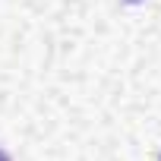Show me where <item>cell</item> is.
I'll return each mask as SVG.
<instances>
[{
	"instance_id": "obj_2",
	"label": "cell",
	"mask_w": 161,
	"mask_h": 161,
	"mask_svg": "<svg viewBox=\"0 0 161 161\" xmlns=\"http://www.w3.org/2000/svg\"><path fill=\"white\" fill-rule=\"evenodd\" d=\"M123 3H133V7H136V3H145V0H123Z\"/></svg>"
},
{
	"instance_id": "obj_1",
	"label": "cell",
	"mask_w": 161,
	"mask_h": 161,
	"mask_svg": "<svg viewBox=\"0 0 161 161\" xmlns=\"http://www.w3.org/2000/svg\"><path fill=\"white\" fill-rule=\"evenodd\" d=\"M0 161H10V155H7V152H3V148H0Z\"/></svg>"
}]
</instances>
